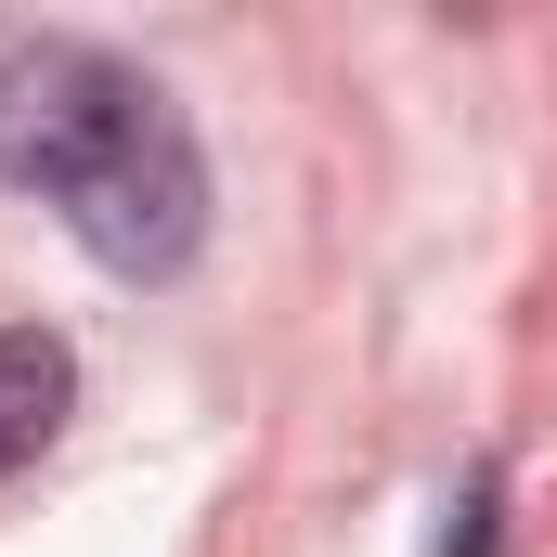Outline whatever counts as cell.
<instances>
[{
    "label": "cell",
    "instance_id": "cell-4",
    "mask_svg": "<svg viewBox=\"0 0 557 557\" xmlns=\"http://www.w3.org/2000/svg\"><path fill=\"white\" fill-rule=\"evenodd\" d=\"M441 557H493V467L467 480V506H454V532H441Z\"/></svg>",
    "mask_w": 557,
    "mask_h": 557
},
{
    "label": "cell",
    "instance_id": "cell-2",
    "mask_svg": "<svg viewBox=\"0 0 557 557\" xmlns=\"http://www.w3.org/2000/svg\"><path fill=\"white\" fill-rule=\"evenodd\" d=\"M131 117H143V78L117 65V52H91V39H39V52L0 65V182L65 208V195L117 156Z\"/></svg>",
    "mask_w": 557,
    "mask_h": 557
},
{
    "label": "cell",
    "instance_id": "cell-3",
    "mask_svg": "<svg viewBox=\"0 0 557 557\" xmlns=\"http://www.w3.org/2000/svg\"><path fill=\"white\" fill-rule=\"evenodd\" d=\"M65 403H78V350H65L52 324H0V480L52 454Z\"/></svg>",
    "mask_w": 557,
    "mask_h": 557
},
{
    "label": "cell",
    "instance_id": "cell-1",
    "mask_svg": "<svg viewBox=\"0 0 557 557\" xmlns=\"http://www.w3.org/2000/svg\"><path fill=\"white\" fill-rule=\"evenodd\" d=\"M65 221H78V247L104 273H131V285L195 260V234H208V156H195V131H182L169 91H143V117L117 131V156L65 195Z\"/></svg>",
    "mask_w": 557,
    "mask_h": 557
}]
</instances>
